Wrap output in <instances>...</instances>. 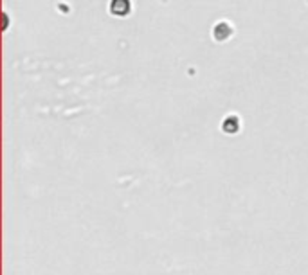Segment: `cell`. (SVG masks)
Returning <instances> with one entry per match:
<instances>
[{"mask_svg":"<svg viewBox=\"0 0 308 275\" xmlns=\"http://www.w3.org/2000/svg\"><path fill=\"white\" fill-rule=\"evenodd\" d=\"M131 9L130 0H112L110 2V13L115 17H126Z\"/></svg>","mask_w":308,"mask_h":275,"instance_id":"1","label":"cell"},{"mask_svg":"<svg viewBox=\"0 0 308 275\" xmlns=\"http://www.w3.org/2000/svg\"><path fill=\"white\" fill-rule=\"evenodd\" d=\"M229 34H231V27L226 22H222V24H218L216 27H214V38H216V40H226Z\"/></svg>","mask_w":308,"mask_h":275,"instance_id":"2","label":"cell"},{"mask_svg":"<svg viewBox=\"0 0 308 275\" xmlns=\"http://www.w3.org/2000/svg\"><path fill=\"white\" fill-rule=\"evenodd\" d=\"M238 119L236 117H233V123H229V117L226 119V123H224V132H227V133H236L238 132Z\"/></svg>","mask_w":308,"mask_h":275,"instance_id":"3","label":"cell"}]
</instances>
